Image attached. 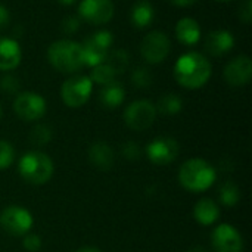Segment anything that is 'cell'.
I'll use <instances>...</instances> for the list:
<instances>
[{"instance_id": "40", "label": "cell", "mask_w": 252, "mask_h": 252, "mask_svg": "<svg viewBox=\"0 0 252 252\" xmlns=\"http://www.w3.org/2000/svg\"><path fill=\"white\" fill-rule=\"evenodd\" d=\"M0 118H1V108H0Z\"/></svg>"}, {"instance_id": "18", "label": "cell", "mask_w": 252, "mask_h": 252, "mask_svg": "<svg viewBox=\"0 0 252 252\" xmlns=\"http://www.w3.org/2000/svg\"><path fill=\"white\" fill-rule=\"evenodd\" d=\"M176 37L185 46H193L201 40V27L193 18H182L176 25Z\"/></svg>"}, {"instance_id": "22", "label": "cell", "mask_w": 252, "mask_h": 252, "mask_svg": "<svg viewBox=\"0 0 252 252\" xmlns=\"http://www.w3.org/2000/svg\"><path fill=\"white\" fill-rule=\"evenodd\" d=\"M157 112H161L164 115H176L182 111L183 108V100L180 96L174 94V93H168L165 96H162L158 102Z\"/></svg>"}, {"instance_id": "35", "label": "cell", "mask_w": 252, "mask_h": 252, "mask_svg": "<svg viewBox=\"0 0 252 252\" xmlns=\"http://www.w3.org/2000/svg\"><path fill=\"white\" fill-rule=\"evenodd\" d=\"M168 1H171L176 6H190V4L196 3L198 0H168Z\"/></svg>"}, {"instance_id": "16", "label": "cell", "mask_w": 252, "mask_h": 252, "mask_svg": "<svg viewBox=\"0 0 252 252\" xmlns=\"http://www.w3.org/2000/svg\"><path fill=\"white\" fill-rule=\"evenodd\" d=\"M22 52L19 44L7 37H0V71H10L21 62Z\"/></svg>"}, {"instance_id": "21", "label": "cell", "mask_w": 252, "mask_h": 252, "mask_svg": "<svg viewBox=\"0 0 252 252\" xmlns=\"http://www.w3.org/2000/svg\"><path fill=\"white\" fill-rule=\"evenodd\" d=\"M131 22L137 28H146L152 24L155 18V10L149 1H139L131 9Z\"/></svg>"}, {"instance_id": "9", "label": "cell", "mask_w": 252, "mask_h": 252, "mask_svg": "<svg viewBox=\"0 0 252 252\" xmlns=\"http://www.w3.org/2000/svg\"><path fill=\"white\" fill-rule=\"evenodd\" d=\"M171 50L170 38L162 31H152L146 34L140 44V55L149 63H159L165 61Z\"/></svg>"}, {"instance_id": "19", "label": "cell", "mask_w": 252, "mask_h": 252, "mask_svg": "<svg viewBox=\"0 0 252 252\" xmlns=\"http://www.w3.org/2000/svg\"><path fill=\"white\" fill-rule=\"evenodd\" d=\"M219 216H220V210H219L217 204L210 198L201 199L193 208V217L202 226H210V224L216 223Z\"/></svg>"}, {"instance_id": "33", "label": "cell", "mask_w": 252, "mask_h": 252, "mask_svg": "<svg viewBox=\"0 0 252 252\" xmlns=\"http://www.w3.org/2000/svg\"><path fill=\"white\" fill-rule=\"evenodd\" d=\"M78 28H80V21H78V18H75V16H68V18H65V19L62 21V30H63L65 32H68V34L75 32Z\"/></svg>"}, {"instance_id": "6", "label": "cell", "mask_w": 252, "mask_h": 252, "mask_svg": "<svg viewBox=\"0 0 252 252\" xmlns=\"http://www.w3.org/2000/svg\"><path fill=\"white\" fill-rule=\"evenodd\" d=\"M157 118V108L149 100H136L130 103L124 112V121L128 128L143 131L149 128Z\"/></svg>"}, {"instance_id": "27", "label": "cell", "mask_w": 252, "mask_h": 252, "mask_svg": "<svg viewBox=\"0 0 252 252\" xmlns=\"http://www.w3.org/2000/svg\"><path fill=\"white\" fill-rule=\"evenodd\" d=\"M131 83L139 89H146L152 84V74L148 68L139 66L131 72Z\"/></svg>"}, {"instance_id": "32", "label": "cell", "mask_w": 252, "mask_h": 252, "mask_svg": "<svg viewBox=\"0 0 252 252\" xmlns=\"http://www.w3.org/2000/svg\"><path fill=\"white\" fill-rule=\"evenodd\" d=\"M239 18L244 24L252 22V0H244L239 6Z\"/></svg>"}, {"instance_id": "12", "label": "cell", "mask_w": 252, "mask_h": 252, "mask_svg": "<svg viewBox=\"0 0 252 252\" xmlns=\"http://www.w3.org/2000/svg\"><path fill=\"white\" fill-rule=\"evenodd\" d=\"M179 142L173 137H158L152 140L146 148L149 159L157 165H167L173 162L179 157Z\"/></svg>"}, {"instance_id": "30", "label": "cell", "mask_w": 252, "mask_h": 252, "mask_svg": "<svg viewBox=\"0 0 252 252\" xmlns=\"http://www.w3.org/2000/svg\"><path fill=\"white\" fill-rule=\"evenodd\" d=\"M121 152H123V155H124L127 159H130V161H137V159L140 158V155H142L139 145L134 143V142L126 143V145L123 146V151H121Z\"/></svg>"}, {"instance_id": "23", "label": "cell", "mask_w": 252, "mask_h": 252, "mask_svg": "<svg viewBox=\"0 0 252 252\" xmlns=\"http://www.w3.org/2000/svg\"><path fill=\"white\" fill-rule=\"evenodd\" d=\"M103 62H105V63H108V65L114 69V72L118 75V74H123V72L128 68L130 56H128V53H127L126 50H123V49H117V50L109 52Z\"/></svg>"}, {"instance_id": "25", "label": "cell", "mask_w": 252, "mask_h": 252, "mask_svg": "<svg viewBox=\"0 0 252 252\" xmlns=\"http://www.w3.org/2000/svg\"><path fill=\"white\" fill-rule=\"evenodd\" d=\"M220 201L226 207H233L239 201V189L233 182H226L220 189Z\"/></svg>"}, {"instance_id": "1", "label": "cell", "mask_w": 252, "mask_h": 252, "mask_svg": "<svg viewBox=\"0 0 252 252\" xmlns=\"http://www.w3.org/2000/svg\"><path fill=\"white\" fill-rule=\"evenodd\" d=\"M213 72L210 61L198 52H189L180 56L174 65V77L185 89H199L210 80Z\"/></svg>"}, {"instance_id": "15", "label": "cell", "mask_w": 252, "mask_h": 252, "mask_svg": "<svg viewBox=\"0 0 252 252\" xmlns=\"http://www.w3.org/2000/svg\"><path fill=\"white\" fill-rule=\"evenodd\" d=\"M235 46V37L227 30H214L205 38V50L211 56H221Z\"/></svg>"}, {"instance_id": "13", "label": "cell", "mask_w": 252, "mask_h": 252, "mask_svg": "<svg viewBox=\"0 0 252 252\" xmlns=\"http://www.w3.org/2000/svg\"><path fill=\"white\" fill-rule=\"evenodd\" d=\"M216 252H242L244 241L241 233L230 224H220L211 236Z\"/></svg>"}, {"instance_id": "10", "label": "cell", "mask_w": 252, "mask_h": 252, "mask_svg": "<svg viewBox=\"0 0 252 252\" xmlns=\"http://www.w3.org/2000/svg\"><path fill=\"white\" fill-rule=\"evenodd\" d=\"M13 111L24 121H37L46 112V100L32 92L19 93L13 102Z\"/></svg>"}, {"instance_id": "17", "label": "cell", "mask_w": 252, "mask_h": 252, "mask_svg": "<svg viewBox=\"0 0 252 252\" xmlns=\"http://www.w3.org/2000/svg\"><path fill=\"white\" fill-rule=\"evenodd\" d=\"M89 159L96 168L108 171L114 165V151L106 142H96L89 149Z\"/></svg>"}, {"instance_id": "39", "label": "cell", "mask_w": 252, "mask_h": 252, "mask_svg": "<svg viewBox=\"0 0 252 252\" xmlns=\"http://www.w3.org/2000/svg\"><path fill=\"white\" fill-rule=\"evenodd\" d=\"M219 1H230V0H219Z\"/></svg>"}, {"instance_id": "4", "label": "cell", "mask_w": 252, "mask_h": 252, "mask_svg": "<svg viewBox=\"0 0 252 252\" xmlns=\"http://www.w3.org/2000/svg\"><path fill=\"white\" fill-rule=\"evenodd\" d=\"M53 161L49 155L32 151L25 154L19 161V174L31 185H44L53 176Z\"/></svg>"}, {"instance_id": "14", "label": "cell", "mask_w": 252, "mask_h": 252, "mask_svg": "<svg viewBox=\"0 0 252 252\" xmlns=\"http://www.w3.org/2000/svg\"><path fill=\"white\" fill-rule=\"evenodd\" d=\"M252 75V62L247 55L236 56L224 68V78L230 86L239 87L250 83Z\"/></svg>"}, {"instance_id": "3", "label": "cell", "mask_w": 252, "mask_h": 252, "mask_svg": "<svg viewBox=\"0 0 252 252\" xmlns=\"http://www.w3.org/2000/svg\"><path fill=\"white\" fill-rule=\"evenodd\" d=\"M180 185L190 192H204L216 182V170L201 158L186 161L179 171Z\"/></svg>"}, {"instance_id": "11", "label": "cell", "mask_w": 252, "mask_h": 252, "mask_svg": "<svg viewBox=\"0 0 252 252\" xmlns=\"http://www.w3.org/2000/svg\"><path fill=\"white\" fill-rule=\"evenodd\" d=\"M78 13L93 25H103L114 16V3L112 0H81Z\"/></svg>"}, {"instance_id": "31", "label": "cell", "mask_w": 252, "mask_h": 252, "mask_svg": "<svg viewBox=\"0 0 252 252\" xmlns=\"http://www.w3.org/2000/svg\"><path fill=\"white\" fill-rule=\"evenodd\" d=\"M22 245L27 251L37 252L41 248V238L37 235H25Z\"/></svg>"}, {"instance_id": "36", "label": "cell", "mask_w": 252, "mask_h": 252, "mask_svg": "<svg viewBox=\"0 0 252 252\" xmlns=\"http://www.w3.org/2000/svg\"><path fill=\"white\" fill-rule=\"evenodd\" d=\"M75 252H100L97 248H93V247H84V248H80L78 251Z\"/></svg>"}, {"instance_id": "38", "label": "cell", "mask_w": 252, "mask_h": 252, "mask_svg": "<svg viewBox=\"0 0 252 252\" xmlns=\"http://www.w3.org/2000/svg\"><path fill=\"white\" fill-rule=\"evenodd\" d=\"M56 1L61 3V4H65V6H69V4L75 3V0H56Z\"/></svg>"}, {"instance_id": "37", "label": "cell", "mask_w": 252, "mask_h": 252, "mask_svg": "<svg viewBox=\"0 0 252 252\" xmlns=\"http://www.w3.org/2000/svg\"><path fill=\"white\" fill-rule=\"evenodd\" d=\"M189 252H208L205 248H202V247H193V248H190Z\"/></svg>"}, {"instance_id": "24", "label": "cell", "mask_w": 252, "mask_h": 252, "mask_svg": "<svg viewBox=\"0 0 252 252\" xmlns=\"http://www.w3.org/2000/svg\"><path fill=\"white\" fill-rule=\"evenodd\" d=\"M115 77H117V74L114 72V69L108 63L102 62V63L92 68V72H90L89 78L92 80V83H97V84L103 86V84H108V83L114 81Z\"/></svg>"}, {"instance_id": "29", "label": "cell", "mask_w": 252, "mask_h": 252, "mask_svg": "<svg viewBox=\"0 0 252 252\" xmlns=\"http://www.w3.org/2000/svg\"><path fill=\"white\" fill-rule=\"evenodd\" d=\"M19 87H21L19 80L13 75H4L3 78H0V89L3 92H6L7 94L16 93L19 90Z\"/></svg>"}, {"instance_id": "8", "label": "cell", "mask_w": 252, "mask_h": 252, "mask_svg": "<svg viewBox=\"0 0 252 252\" xmlns=\"http://www.w3.org/2000/svg\"><path fill=\"white\" fill-rule=\"evenodd\" d=\"M0 226L13 236H22L32 227V216L28 210L12 205L0 213Z\"/></svg>"}, {"instance_id": "20", "label": "cell", "mask_w": 252, "mask_h": 252, "mask_svg": "<svg viewBox=\"0 0 252 252\" xmlns=\"http://www.w3.org/2000/svg\"><path fill=\"white\" fill-rule=\"evenodd\" d=\"M100 102L105 108H118L124 97H126V92H124V87L118 83V81H111L108 84H103L102 90H100Z\"/></svg>"}, {"instance_id": "5", "label": "cell", "mask_w": 252, "mask_h": 252, "mask_svg": "<svg viewBox=\"0 0 252 252\" xmlns=\"http://www.w3.org/2000/svg\"><path fill=\"white\" fill-rule=\"evenodd\" d=\"M93 83L89 77L78 75L66 80L61 87V97L63 103L69 108L83 106L92 94Z\"/></svg>"}, {"instance_id": "26", "label": "cell", "mask_w": 252, "mask_h": 252, "mask_svg": "<svg viewBox=\"0 0 252 252\" xmlns=\"http://www.w3.org/2000/svg\"><path fill=\"white\" fill-rule=\"evenodd\" d=\"M50 139H52V130L44 124H38L31 130L30 140H31V143H34L37 146H43V145L49 143Z\"/></svg>"}, {"instance_id": "28", "label": "cell", "mask_w": 252, "mask_h": 252, "mask_svg": "<svg viewBox=\"0 0 252 252\" xmlns=\"http://www.w3.org/2000/svg\"><path fill=\"white\" fill-rule=\"evenodd\" d=\"M13 159H15L13 146L6 140H0V170L10 167Z\"/></svg>"}, {"instance_id": "2", "label": "cell", "mask_w": 252, "mask_h": 252, "mask_svg": "<svg viewBox=\"0 0 252 252\" xmlns=\"http://www.w3.org/2000/svg\"><path fill=\"white\" fill-rule=\"evenodd\" d=\"M47 59L50 65L63 74H72L80 71L84 65L83 46L72 40H58L47 49Z\"/></svg>"}, {"instance_id": "7", "label": "cell", "mask_w": 252, "mask_h": 252, "mask_svg": "<svg viewBox=\"0 0 252 252\" xmlns=\"http://www.w3.org/2000/svg\"><path fill=\"white\" fill-rule=\"evenodd\" d=\"M112 41H114V37L106 30L97 31L93 35H90L84 41V44H81L83 46V52H84L86 65L93 68V66L102 63L105 61V58L108 56V53L111 52Z\"/></svg>"}, {"instance_id": "34", "label": "cell", "mask_w": 252, "mask_h": 252, "mask_svg": "<svg viewBox=\"0 0 252 252\" xmlns=\"http://www.w3.org/2000/svg\"><path fill=\"white\" fill-rule=\"evenodd\" d=\"M10 21V13L6 6L0 4V28H4Z\"/></svg>"}]
</instances>
